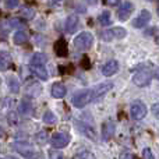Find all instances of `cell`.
Wrapping results in <instances>:
<instances>
[{
  "label": "cell",
  "instance_id": "30",
  "mask_svg": "<svg viewBox=\"0 0 159 159\" xmlns=\"http://www.w3.org/2000/svg\"><path fill=\"white\" fill-rule=\"evenodd\" d=\"M152 113H154L155 116L159 119V103H155L152 105Z\"/></svg>",
  "mask_w": 159,
  "mask_h": 159
},
{
  "label": "cell",
  "instance_id": "28",
  "mask_svg": "<svg viewBox=\"0 0 159 159\" xmlns=\"http://www.w3.org/2000/svg\"><path fill=\"white\" fill-rule=\"evenodd\" d=\"M50 159H63V155H61L60 152L50 151Z\"/></svg>",
  "mask_w": 159,
  "mask_h": 159
},
{
  "label": "cell",
  "instance_id": "15",
  "mask_svg": "<svg viewBox=\"0 0 159 159\" xmlns=\"http://www.w3.org/2000/svg\"><path fill=\"white\" fill-rule=\"evenodd\" d=\"M55 52L57 56L63 57V56H67V43L64 39H59L55 43Z\"/></svg>",
  "mask_w": 159,
  "mask_h": 159
},
{
  "label": "cell",
  "instance_id": "12",
  "mask_svg": "<svg viewBox=\"0 0 159 159\" xmlns=\"http://www.w3.org/2000/svg\"><path fill=\"white\" fill-rule=\"evenodd\" d=\"M50 93H52L53 98L56 99H60V98H64V95L67 93V89L61 82H55L52 85V89H50Z\"/></svg>",
  "mask_w": 159,
  "mask_h": 159
},
{
  "label": "cell",
  "instance_id": "24",
  "mask_svg": "<svg viewBox=\"0 0 159 159\" xmlns=\"http://www.w3.org/2000/svg\"><path fill=\"white\" fill-rule=\"evenodd\" d=\"M20 6V0H6V8L8 10H14Z\"/></svg>",
  "mask_w": 159,
  "mask_h": 159
},
{
  "label": "cell",
  "instance_id": "7",
  "mask_svg": "<svg viewBox=\"0 0 159 159\" xmlns=\"http://www.w3.org/2000/svg\"><path fill=\"white\" fill-rule=\"evenodd\" d=\"M151 21V13L148 10H141V13L137 16V18L133 21V27L140 30V28H144L149 24Z\"/></svg>",
  "mask_w": 159,
  "mask_h": 159
},
{
  "label": "cell",
  "instance_id": "34",
  "mask_svg": "<svg viewBox=\"0 0 159 159\" xmlns=\"http://www.w3.org/2000/svg\"><path fill=\"white\" fill-rule=\"evenodd\" d=\"M0 82H2V80H0Z\"/></svg>",
  "mask_w": 159,
  "mask_h": 159
},
{
  "label": "cell",
  "instance_id": "20",
  "mask_svg": "<svg viewBox=\"0 0 159 159\" xmlns=\"http://www.w3.org/2000/svg\"><path fill=\"white\" fill-rule=\"evenodd\" d=\"M74 159H96L95 158V155L92 154L91 151H80V152H77L75 154V157H74Z\"/></svg>",
  "mask_w": 159,
  "mask_h": 159
},
{
  "label": "cell",
  "instance_id": "14",
  "mask_svg": "<svg viewBox=\"0 0 159 159\" xmlns=\"http://www.w3.org/2000/svg\"><path fill=\"white\" fill-rule=\"evenodd\" d=\"M30 69L32 71V74L36 75L39 80H43V81L48 80V71L45 69V66H32V64H30Z\"/></svg>",
  "mask_w": 159,
  "mask_h": 159
},
{
  "label": "cell",
  "instance_id": "22",
  "mask_svg": "<svg viewBox=\"0 0 159 159\" xmlns=\"http://www.w3.org/2000/svg\"><path fill=\"white\" fill-rule=\"evenodd\" d=\"M56 120H57V119H56L55 113H52L50 110H48V112L43 115V121H45L46 124H55Z\"/></svg>",
  "mask_w": 159,
  "mask_h": 159
},
{
  "label": "cell",
  "instance_id": "32",
  "mask_svg": "<svg viewBox=\"0 0 159 159\" xmlns=\"http://www.w3.org/2000/svg\"><path fill=\"white\" fill-rule=\"evenodd\" d=\"M157 78L159 80V69H158V71H157Z\"/></svg>",
  "mask_w": 159,
  "mask_h": 159
},
{
  "label": "cell",
  "instance_id": "23",
  "mask_svg": "<svg viewBox=\"0 0 159 159\" xmlns=\"http://www.w3.org/2000/svg\"><path fill=\"white\" fill-rule=\"evenodd\" d=\"M20 112L21 113H30L31 112V103L27 101H22L20 105Z\"/></svg>",
  "mask_w": 159,
  "mask_h": 159
},
{
  "label": "cell",
  "instance_id": "5",
  "mask_svg": "<svg viewBox=\"0 0 159 159\" xmlns=\"http://www.w3.org/2000/svg\"><path fill=\"white\" fill-rule=\"evenodd\" d=\"M69 135L67 134H63V133H56V134L52 135L50 138V144H52L53 148H57V149H61V148H66L69 145Z\"/></svg>",
  "mask_w": 159,
  "mask_h": 159
},
{
  "label": "cell",
  "instance_id": "11",
  "mask_svg": "<svg viewBox=\"0 0 159 159\" xmlns=\"http://www.w3.org/2000/svg\"><path fill=\"white\" fill-rule=\"evenodd\" d=\"M117 71H119V61L117 60H109L102 67V74L106 75V77H110V75L116 74Z\"/></svg>",
  "mask_w": 159,
  "mask_h": 159
},
{
  "label": "cell",
  "instance_id": "33",
  "mask_svg": "<svg viewBox=\"0 0 159 159\" xmlns=\"http://www.w3.org/2000/svg\"><path fill=\"white\" fill-rule=\"evenodd\" d=\"M157 11H158V16H159V4H158V8H157Z\"/></svg>",
  "mask_w": 159,
  "mask_h": 159
},
{
  "label": "cell",
  "instance_id": "3",
  "mask_svg": "<svg viewBox=\"0 0 159 159\" xmlns=\"http://www.w3.org/2000/svg\"><path fill=\"white\" fill-rule=\"evenodd\" d=\"M127 35V31L121 27H115L110 28V30H106L101 34V38L103 39L105 42H110L113 39H123L124 36Z\"/></svg>",
  "mask_w": 159,
  "mask_h": 159
},
{
  "label": "cell",
  "instance_id": "26",
  "mask_svg": "<svg viewBox=\"0 0 159 159\" xmlns=\"http://www.w3.org/2000/svg\"><path fill=\"white\" fill-rule=\"evenodd\" d=\"M34 14H35V11H34L32 8H24V10H22V16L27 17V18H32Z\"/></svg>",
  "mask_w": 159,
  "mask_h": 159
},
{
  "label": "cell",
  "instance_id": "18",
  "mask_svg": "<svg viewBox=\"0 0 159 159\" xmlns=\"http://www.w3.org/2000/svg\"><path fill=\"white\" fill-rule=\"evenodd\" d=\"M28 41V35L24 32V31H17L13 36V42L16 45H22Z\"/></svg>",
  "mask_w": 159,
  "mask_h": 159
},
{
  "label": "cell",
  "instance_id": "29",
  "mask_svg": "<svg viewBox=\"0 0 159 159\" xmlns=\"http://www.w3.org/2000/svg\"><path fill=\"white\" fill-rule=\"evenodd\" d=\"M105 2H106V4L113 6V7H115V6H119V4H120L121 0H105Z\"/></svg>",
  "mask_w": 159,
  "mask_h": 159
},
{
  "label": "cell",
  "instance_id": "2",
  "mask_svg": "<svg viewBox=\"0 0 159 159\" xmlns=\"http://www.w3.org/2000/svg\"><path fill=\"white\" fill-rule=\"evenodd\" d=\"M91 101H93L92 89H82V91H80V92L74 93L71 98V102L75 107H84L85 105H88Z\"/></svg>",
  "mask_w": 159,
  "mask_h": 159
},
{
  "label": "cell",
  "instance_id": "31",
  "mask_svg": "<svg viewBox=\"0 0 159 159\" xmlns=\"http://www.w3.org/2000/svg\"><path fill=\"white\" fill-rule=\"evenodd\" d=\"M3 134H4V133H3V129L0 127V137H3Z\"/></svg>",
  "mask_w": 159,
  "mask_h": 159
},
{
  "label": "cell",
  "instance_id": "10",
  "mask_svg": "<svg viewBox=\"0 0 159 159\" xmlns=\"http://www.w3.org/2000/svg\"><path fill=\"white\" fill-rule=\"evenodd\" d=\"M115 131H116L115 123L110 120L105 121L103 126H102V138H103L105 141L110 140V138H113V135H115Z\"/></svg>",
  "mask_w": 159,
  "mask_h": 159
},
{
  "label": "cell",
  "instance_id": "4",
  "mask_svg": "<svg viewBox=\"0 0 159 159\" xmlns=\"http://www.w3.org/2000/svg\"><path fill=\"white\" fill-rule=\"evenodd\" d=\"M151 78H152V73L151 70H140L134 74L133 77V82H134L137 87H147V85L151 82Z\"/></svg>",
  "mask_w": 159,
  "mask_h": 159
},
{
  "label": "cell",
  "instance_id": "1",
  "mask_svg": "<svg viewBox=\"0 0 159 159\" xmlns=\"http://www.w3.org/2000/svg\"><path fill=\"white\" fill-rule=\"evenodd\" d=\"M93 43V35L88 31L80 32L74 38V46L78 50H88Z\"/></svg>",
  "mask_w": 159,
  "mask_h": 159
},
{
  "label": "cell",
  "instance_id": "19",
  "mask_svg": "<svg viewBox=\"0 0 159 159\" xmlns=\"http://www.w3.org/2000/svg\"><path fill=\"white\" fill-rule=\"evenodd\" d=\"M98 21L101 22L103 27H107V25L112 22V18H110V13H109V11H103V13H102L101 16L98 17Z\"/></svg>",
  "mask_w": 159,
  "mask_h": 159
},
{
  "label": "cell",
  "instance_id": "27",
  "mask_svg": "<svg viewBox=\"0 0 159 159\" xmlns=\"http://www.w3.org/2000/svg\"><path fill=\"white\" fill-rule=\"evenodd\" d=\"M120 159H134V155H133L131 152H129V151H124L123 154L120 155Z\"/></svg>",
  "mask_w": 159,
  "mask_h": 159
},
{
  "label": "cell",
  "instance_id": "8",
  "mask_svg": "<svg viewBox=\"0 0 159 159\" xmlns=\"http://www.w3.org/2000/svg\"><path fill=\"white\" fill-rule=\"evenodd\" d=\"M133 10H134V4H133L131 2L121 3L119 10H117V18L120 20V21H126V20L130 17V14L133 13Z\"/></svg>",
  "mask_w": 159,
  "mask_h": 159
},
{
  "label": "cell",
  "instance_id": "6",
  "mask_svg": "<svg viewBox=\"0 0 159 159\" xmlns=\"http://www.w3.org/2000/svg\"><path fill=\"white\" fill-rule=\"evenodd\" d=\"M130 113H131V117L134 120H141L147 116V106L143 102H135L130 107Z\"/></svg>",
  "mask_w": 159,
  "mask_h": 159
},
{
  "label": "cell",
  "instance_id": "25",
  "mask_svg": "<svg viewBox=\"0 0 159 159\" xmlns=\"http://www.w3.org/2000/svg\"><path fill=\"white\" fill-rule=\"evenodd\" d=\"M143 159H155L154 155H152V151L149 148H145L143 151Z\"/></svg>",
  "mask_w": 159,
  "mask_h": 159
},
{
  "label": "cell",
  "instance_id": "16",
  "mask_svg": "<svg viewBox=\"0 0 159 159\" xmlns=\"http://www.w3.org/2000/svg\"><path fill=\"white\" fill-rule=\"evenodd\" d=\"M11 64V57L8 53H0V70H7Z\"/></svg>",
  "mask_w": 159,
  "mask_h": 159
},
{
  "label": "cell",
  "instance_id": "13",
  "mask_svg": "<svg viewBox=\"0 0 159 159\" xmlns=\"http://www.w3.org/2000/svg\"><path fill=\"white\" fill-rule=\"evenodd\" d=\"M78 22H80L78 16H74V14H73V16H69L66 20V32L74 34L78 28Z\"/></svg>",
  "mask_w": 159,
  "mask_h": 159
},
{
  "label": "cell",
  "instance_id": "9",
  "mask_svg": "<svg viewBox=\"0 0 159 159\" xmlns=\"http://www.w3.org/2000/svg\"><path fill=\"white\" fill-rule=\"evenodd\" d=\"M113 88L112 82H102V84H98L95 88H92V93H93V99L101 98L105 93H107L110 89Z\"/></svg>",
  "mask_w": 159,
  "mask_h": 159
},
{
  "label": "cell",
  "instance_id": "21",
  "mask_svg": "<svg viewBox=\"0 0 159 159\" xmlns=\"http://www.w3.org/2000/svg\"><path fill=\"white\" fill-rule=\"evenodd\" d=\"M8 87H10L11 92H14V93H17L20 91V84H18V81H17V78H14V77L8 78Z\"/></svg>",
  "mask_w": 159,
  "mask_h": 159
},
{
  "label": "cell",
  "instance_id": "17",
  "mask_svg": "<svg viewBox=\"0 0 159 159\" xmlns=\"http://www.w3.org/2000/svg\"><path fill=\"white\" fill-rule=\"evenodd\" d=\"M46 63V56L43 53H35L31 59V64L32 66H45Z\"/></svg>",
  "mask_w": 159,
  "mask_h": 159
}]
</instances>
